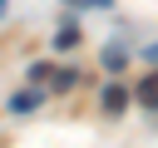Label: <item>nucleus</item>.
<instances>
[{"label":"nucleus","mask_w":158,"mask_h":148,"mask_svg":"<svg viewBox=\"0 0 158 148\" xmlns=\"http://www.w3.org/2000/svg\"><path fill=\"white\" fill-rule=\"evenodd\" d=\"M138 99H143L148 109H158V74H148V79L138 84Z\"/></svg>","instance_id":"nucleus-1"},{"label":"nucleus","mask_w":158,"mask_h":148,"mask_svg":"<svg viewBox=\"0 0 158 148\" xmlns=\"http://www.w3.org/2000/svg\"><path fill=\"white\" fill-rule=\"evenodd\" d=\"M35 104H40V94H15V99H10V109H15V113H30Z\"/></svg>","instance_id":"nucleus-2"},{"label":"nucleus","mask_w":158,"mask_h":148,"mask_svg":"<svg viewBox=\"0 0 158 148\" xmlns=\"http://www.w3.org/2000/svg\"><path fill=\"white\" fill-rule=\"evenodd\" d=\"M104 109L118 113V109H123V89H109V94H104Z\"/></svg>","instance_id":"nucleus-3"},{"label":"nucleus","mask_w":158,"mask_h":148,"mask_svg":"<svg viewBox=\"0 0 158 148\" xmlns=\"http://www.w3.org/2000/svg\"><path fill=\"white\" fill-rule=\"evenodd\" d=\"M104 64H109V69H123V49H118V44H114V49H104Z\"/></svg>","instance_id":"nucleus-4"},{"label":"nucleus","mask_w":158,"mask_h":148,"mask_svg":"<svg viewBox=\"0 0 158 148\" xmlns=\"http://www.w3.org/2000/svg\"><path fill=\"white\" fill-rule=\"evenodd\" d=\"M64 5H79V10H104L109 0H64Z\"/></svg>","instance_id":"nucleus-5"},{"label":"nucleus","mask_w":158,"mask_h":148,"mask_svg":"<svg viewBox=\"0 0 158 148\" xmlns=\"http://www.w3.org/2000/svg\"><path fill=\"white\" fill-rule=\"evenodd\" d=\"M148 59H153V64H158V44H153V49H148Z\"/></svg>","instance_id":"nucleus-6"},{"label":"nucleus","mask_w":158,"mask_h":148,"mask_svg":"<svg viewBox=\"0 0 158 148\" xmlns=\"http://www.w3.org/2000/svg\"><path fill=\"white\" fill-rule=\"evenodd\" d=\"M0 10H5V0H0Z\"/></svg>","instance_id":"nucleus-7"}]
</instances>
